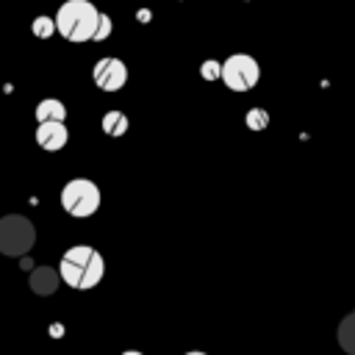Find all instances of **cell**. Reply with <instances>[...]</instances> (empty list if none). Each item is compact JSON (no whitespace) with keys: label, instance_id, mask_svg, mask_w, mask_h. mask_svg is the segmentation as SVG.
<instances>
[{"label":"cell","instance_id":"6da1fadb","mask_svg":"<svg viewBox=\"0 0 355 355\" xmlns=\"http://www.w3.org/2000/svg\"><path fill=\"white\" fill-rule=\"evenodd\" d=\"M58 275L61 280L69 286V288H78V291H89L94 288L103 275H105V261L103 255L89 247V244H75L69 247L64 255H61V263H58Z\"/></svg>","mask_w":355,"mask_h":355},{"label":"cell","instance_id":"7a4b0ae2","mask_svg":"<svg viewBox=\"0 0 355 355\" xmlns=\"http://www.w3.org/2000/svg\"><path fill=\"white\" fill-rule=\"evenodd\" d=\"M100 22V11L89 0H67L55 11V31L67 42H92Z\"/></svg>","mask_w":355,"mask_h":355},{"label":"cell","instance_id":"3957f363","mask_svg":"<svg viewBox=\"0 0 355 355\" xmlns=\"http://www.w3.org/2000/svg\"><path fill=\"white\" fill-rule=\"evenodd\" d=\"M36 244V227L22 214H8L0 219V252L8 258H22Z\"/></svg>","mask_w":355,"mask_h":355},{"label":"cell","instance_id":"277c9868","mask_svg":"<svg viewBox=\"0 0 355 355\" xmlns=\"http://www.w3.org/2000/svg\"><path fill=\"white\" fill-rule=\"evenodd\" d=\"M61 208L75 216V219H86L100 208V189L94 180L89 178H72L64 183L61 189Z\"/></svg>","mask_w":355,"mask_h":355},{"label":"cell","instance_id":"5b68a950","mask_svg":"<svg viewBox=\"0 0 355 355\" xmlns=\"http://www.w3.org/2000/svg\"><path fill=\"white\" fill-rule=\"evenodd\" d=\"M261 80V67L250 53H233L222 61V83L230 92H250Z\"/></svg>","mask_w":355,"mask_h":355},{"label":"cell","instance_id":"8992f818","mask_svg":"<svg viewBox=\"0 0 355 355\" xmlns=\"http://www.w3.org/2000/svg\"><path fill=\"white\" fill-rule=\"evenodd\" d=\"M92 78H94V86L97 89H103V92H119L128 83V67H125V61H119L114 55H105V58H100L94 64Z\"/></svg>","mask_w":355,"mask_h":355},{"label":"cell","instance_id":"52a82bcc","mask_svg":"<svg viewBox=\"0 0 355 355\" xmlns=\"http://www.w3.org/2000/svg\"><path fill=\"white\" fill-rule=\"evenodd\" d=\"M69 141V130L64 122H39L36 125V144L47 153H58Z\"/></svg>","mask_w":355,"mask_h":355},{"label":"cell","instance_id":"ba28073f","mask_svg":"<svg viewBox=\"0 0 355 355\" xmlns=\"http://www.w3.org/2000/svg\"><path fill=\"white\" fill-rule=\"evenodd\" d=\"M58 283H61V275H58V269H53V266H36V269L31 272V277H28L31 291L39 294V297L55 294Z\"/></svg>","mask_w":355,"mask_h":355},{"label":"cell","instance_id":"9c48e42d","mask_svg":"<svg viewBox=\"0 0 355 355\" xmlns=\"http://www.w3.org/2000/svg\"><path fill=\"white\" fill-rule=\"evenodd\" d=\"M33 116H36V122H64L67 119V105L55 97H44V100H39Z\"/></svg>","mask_w":355,"mask_h":355},{"label":"cell","instance_id":"30bf717a","mask_svg":"<svg viewBox=\"0 0 355 355\" xmlns=\"http://www.w3.org/2000/svg\"><path fill=\"white\" fill-rule=\"evenodd\" d=\"M100 125H103V133L111 136V139H119V136L128 133V116L122 111H105Z\"/></svg>","mask_w":355,"mask_h":355},{"label":"cell","instance_id":"8fae6325","mask_svg":"<svg viewBox=\"0 0 355 355\" xmlns=\"http://www.w3.org/2000/svg\"><path fill=\"white\" fill-rule=\"evenodd\" d=\"M338 347L347 352V355H355V311L347 313L338 324Z\"/></svg>","mask_w":355,"mask_h":355},{"label":"cell","instance_id":"7c38bea8","mask_svg":"<svg viewBox=\"0 0 355 355\" xmlns=\"http://www.w3.org/2000/svg\"><path fill=\"white\" fill-rule=\"evenodd\" d=\"M31 31L36 39H50L55 33V17H36L31 22Z\"/></svg>","mask_w":355,"mask_h":355},{"label":"cell","instance_id":"4fadbf2b","mask_svg":"<svg viewBox=\"0 0 355 355\" xmlns=\"http://www.w3.org/2000/svg\"><path fill=\"white\" fill-rule=\"evenodd\" d=\"M244 122H247L250 130H263L269 125V114H266V108H250Z\"/></svg>","mask_w":355,"mask_h":355},{"label":"cell","instance_id":"5bb4252c","mask_svg":"<svg viewBox=\"0 0 355 355\" xmlns=\"http://www.w3.org/2000/svg\"><path fill=\"white\" fill-rule=\"evenodd\" d=\"M200 75L205 78V80H216V78H222V61H205L202 67H200Z\"/></svg>","mask_w":355,"mask_h":355},{"label":"cell","instance_id":"9a60e30c","mask_svg":"<svg viewBox=\"0 0 355 355\" xmlns=\"http://www.w3.org/2000/svg\"><path fill=\"white\" fill-rule=\"evenodd\" d=\"M111 28H114V25H111V17L100 11V22H97V31H94V39H92V42H103V39H108Z\"/></svg>","mask_w":355,"mask_h":355},{"label":"cell","instance_id":"2e32d148","mask_svg":"<svg viewBox=\"0 0 355 355\" xmlns=\"http://www.w3.org/2000/svg\"><path fill=\"white\" fill-rule=\"evenodd\" d=\"M122 355H144V352H139V349H125Z\"/></svg>","mask_w":355,"mask_h":355},{"label":"cell","instance_id":"e0dca14e","mask_svg":"<svg viewBox=\"0 0 355 355\" xmlns=\"http://www.w3.org/2000/svg\"><path fill=\"white\" fill-rule=\"evenodd\" d=\"M183 355H208V352H200V349H191V352H183Z\"/></svg>","mask_w":355,"mask_h":355}]
</instances>
